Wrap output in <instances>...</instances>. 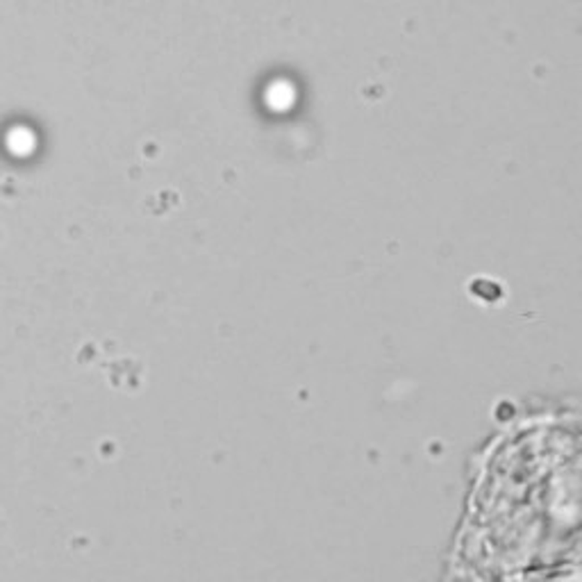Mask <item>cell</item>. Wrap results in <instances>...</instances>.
<instances>
[{"label":"cell","mask_w":582,"mask_h":582,"mask_svg":"<svg viewBox=\"0 0 582 582\" xmlns=\"http://www.w3.org/2000/svg\"><path fill=\"white\" fill-rule=\"evenodd\" d=\"M268 98H271V107H276L277 112L286 110V107L294 102V87L286 82H276L271 89H268Z\"/></svg>","instance_id":"cell-1"}]
</instances>
